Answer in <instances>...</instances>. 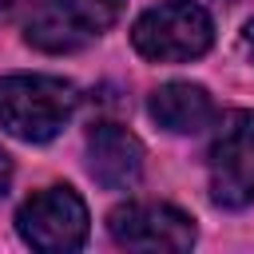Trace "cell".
<instances>
[{
    "mask_svg": "<svg viewBox=\"0 0 254 254\" xmlns=\"http://www.w3.org/2000/svg\"><path fill=\"white\" fill-rule=\"evenodd\" d=\"M75 87L60 75H4L0 79V127L24 143L56 139L75 115Z\"/></svg>",
    "mask_w": 254,
    "mask_h": 254,
    "instance_id": "1",
    "label": "cell"
},
{
    "mask_svg": "<svg viewBox=\"0 0 254 254\" xmlns=\"http://www.w3.org/2000/svg\"><path fill=\"white\" fill-rule=\"evenodd\" d=\"M210 40H214V24H210L206 8L194 0H163V4L147 8L131 28L135 52L155 64L198 60L210 48Z\"/></svg>",
    "mask_w": 254,
    "mask_h": 254,
    "instance_id": "2",
    "label": "cell"
},
{
    "mask_svg": "<svg viewBox=\"0 0 254 254\" xmlns=\"http://www.w3.org/2000/svg\"><path fill=\"white\" fill-rule=\"evenodd\" d=\"M210 198L218 206L254 202V111H226L210 143Z\"/></svg>",
    "mask_w": 254,
    "mask_h": 254,
    "instance_id": "3",
    "label": "cell"
},
{
    "mask_svg": "<svg viewBox=\"0 0 254 254\" xmlns=\"http://www.w3.org/2000/svg\"><path fill=\"white\" fill-rule=\"evenodd\" d=\"M16 230L32 250H79L87 238V206L71 187H44L20 206Z\"/></svg>",
    "mask_w": 254,
    "mask_h": 254,
    "instance_id": "4",
    "label": "cell"
},
{
    "mask_svg": "<svg viewBox=\"0 0 254 254\" xmlns=\"http://www.w3.org/2000/svg\"><path fill=\"white\" fill-rule=\"evenodd\" d=\"M111 242L123 250H190L194 222L171 202H127L107 214Z\"/></svg>",
    "mask_w": 254,
    "mask_h": 254,
    "instance_id": "5",
    "label": "cell"
},
{
    "mask_svg": "<svg viewBox=\"0 0 254 254\" xmlns=\"http://www.w3.org/2000/svg\"><path fill=\"white\" fill-rule=\"evenodd\" d=\"M103 28V12L87 0H40L24 20V44L48 56H67L87 48Z\"/></svg>",
    "mask_w": 254,
    "mask_h": 254,
    "instance_id": "6",
    "label": "cell"
},
{
    "mask_svg": "<svg viewBox=\"0 0 254 254\" xmlns=\"http://www.w3.org/2000/svg\"><path fill=\"white\" fill-rule=\"evenodd\" d=\"M87 171L99 187L127 190L143 175V143L119 123H99L87 135Z\"/></svg>",
    "mask_w": 254,
    "mask_h": 254,
    "instance_id": "7",
    "label": "cell"
},
{
    "mask_svg": "<svg viewBox=\"0 0 254 254\" xmlns=\"http://www.w3.org/2000/svg\"><path fill=\"white\" fill-rule=\"evenodd\" d=\"M147 111L163 131H175V135H198L214 123V99L206 95V87L183 83V79L155 87L147 99Z\"/></svg>",
    "mask_w": 254,
    "mask_h": 254,
    "instance_id": "8",
    "label": "cell"
},
{
    "mask_svg": "<svg viewBox=\"0 0 254 254\" xmlns=\"http://www.w3.org/2000/svg\"><path fill=\"white\" fill-rule=\"evenodd\" d=\"M87 4H91V8H99V12H103V20L111 24V20L119 16V8H123L127 0H87Z\"/></svg>",
    "mask_w": 254,
    "mask_h": 254,
    "instance_id": "9",
    "label": "cell"
},
{
    "mask_svg": "<svg viewBox=\"0 0 254 254\" xmlns=\"http://www.w3.org/2000/svg\"><path fill=\"white\" fill-rule=\"evenodd\" d=\"M24 4H28V0H0V24H8V20L24 8Z\"/></svg>",
    "mask_w": 254,
    "mask_h": 254,
    "instance_id": "10",
    "label": "cell"
},
{
    "mask_svg": "<svg viewBox=\"0 0 254 254\" xmlns=\"http://www.w3.org/2000/svg\"><path fill=\"white\" fill-rule=\"evenodd\" d=\"M8 183H12V159L0 151V198H4V190H8Z\"/></svg>",
    "mask_w": 254,
    "mask_h": 254,
    "instance_id": "11",
    "label": "cell"
},
{
    "mask_svg": "<svg viewBox=\"0 0 254 254\" xmlns=\"http://www.w3.org/2000/svg\"><path fill=\"white\" fill-rule=\"evenodd\" d=\"M246 48H250V56H254V24L246 28Z\"/></svg>",
    "mask_w": 254,
    "mask_h": 254,
    "instance_id": "12",
    "label": "cell"
}]
</instances>
